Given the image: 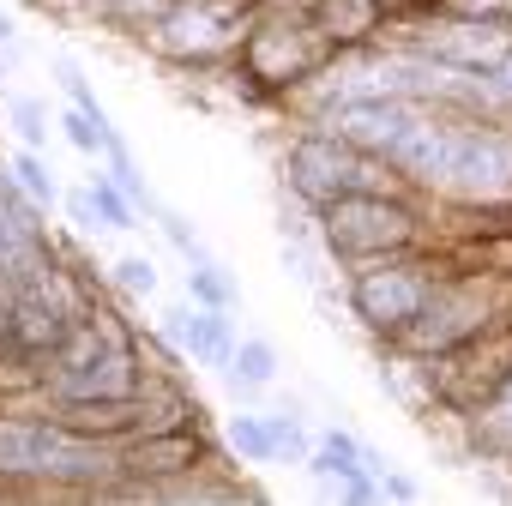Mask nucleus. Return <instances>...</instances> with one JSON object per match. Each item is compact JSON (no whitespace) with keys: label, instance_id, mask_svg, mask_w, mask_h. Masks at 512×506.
I'll use <instances>...</instances> for the list:
<instances>
[{"label":"nucleus","instance_id":"b1692460","mask_svg":"<svg viewBox=\"0 0 512 506\" xmlns=\"http://www.w3.org/2000/svg\"><path fill=\"white\" fill-rule=\"evenodd\" d=\"M374 7H380V13L392 19V13H410V7H416V0H374Z\"/></svg>","mask_w":512,"mask_h":506},{"label":"nucleus","instance_id":"5701e85b","mask_svg":"<svg viewBox=\"0 0 512 506\" xmlns=\"http://www.w3.org/2000/svg\"><path fill=\"white\" fill-rule=\"evenodd\" d=\"M13 43H19V25H13L7 13H0V49H13Z\"/></svg>","mask_w":512,"mask_h":506},{"label":"nucleus","instance_id":"ddd939ff","mask_svg":"<svg viewBox=\"0 0 512 506\" xmlns=\"http://www.w3.org/2000/svg\"><path fill=\"white\" fill-rule=\"evenodd\" d=\"M187 290H193V302H199V308H211V314H235V278H223L211 260H193Z\"/></svg>","mask_w":512,"mask_h":506},{"label":"nucleus","instance_id":"f3484780","mask_svg":"<svg viewBox=\"0 0 512 506\" xmlns=\"http://www.w3.org/2000/svg\"><path fill=\"white\" fill-rule=\"evenodd\" d=\"M7 121H13L19 145L43 151V139H49V121H43V103H37V97H13V103H7Z\"/></svg>","mask_w":512,"mask_h":506},{"label":"nucleus","instance_id":"9b49d317","mask_svg":"<svg viewBox=\"0 0 512 506\" xmlns=\"http://www.w3.org/2000/svg\"><path fill=\"white\" fill-rule=\"evenodd\" d=\"M7 175H13V187H19V193H25V199H31V205L43 211V217H49V211L61 205V181H55V169L43 163V151L19 145V151L7 157Z\"/></svg>","mask_w":512,"mask_h":506},{"label":"nucleus","instance_id":"4468645a","mask_svg":"<svg viewBox=\"0 0 512 506\" xmlns=\"http://www.w3.org/2000/svg\"><path fill=\"white\" fill-rule=\"evenodd\" d=\"M91 205H97V217L109 223V229H133L139 223V211H133V199H127V187L115 181V175H91Z\"/></svg>","mask_w":512,"mask_h":506},{"label":"nucleus","instance_id":"39448f33","mask_svg":"<svg viewBox=\"0 0 512 506\" xmlns=\"http://www.w3.org/2000/svg\"><path fill=\"white\" fill-rule=\"evenodd\" d=\"M290 193L308 205V211H320L326 199H338V193H356V187H380L386 181V163L380 157H368V151H356L350 139H338L332 127H320V133H308V139H296V151H290Z\"/></svg>","mask_w":512,"mask_h":506},{"label":"nucleus","instance_id":"aec40b11","mask_svg":"<svg viewBox=\"0 0 512 506\" xmlns=\"http://www.w3.org/2000/svg\"><path fill=\"white\" fill-rule=\"evenodd\" d=\"M488 404V416H494V428H500V440H512V368L500 374V386L482 398Z\"/></svg>","mask_w":512,"mask_h":506},{"label":"nucleus","instance_id":"1a4fd4ad","mask_svg":"<svg viewBox=\"0 0 512 506\" xmlns=\"http://www.w3.org/2000/svg\"><path fill=\"white\" fill-rule=\"evenodd\" d=\"M163 338L169 344H181L193 362H205V368H229V356H235V326H229V314H211V308H175L169 320H163Z\"/></svg>","mask_w":512,"mask_h":506},{"label":"nucleus","instance_id":"2eb2a0df","mask_svg":"<svg viewBox=\"0 0 512 506\" xmlns=\"http://www.w3.org/2000/svg\"><path fill=\"white\" fill-rule=\"evenodd\" d=\"M229 446L253 464H278V446H272V422L266 416H235L229 422Z\"/></svg>","mask_w":512,"mask_h":506},{"label":"nucleus","instance_id":"a211bd4d","mask_svg":"<svg viewBox=\"0 0 512 506\" xmlns=\"http://www.w3.org/2000/svg\"><path fill=\"white\" fill-rule=\"evenodd\" d=\"M61 133H67V145H73L79 157H103V145H109V133H103L85 109H61Z\"/></svg>","mask_w":512,"mask_h":506},{"label":"nucleus","instance_id":"393cba45","mask_svg":"<svg viewBox=\"0 0 512 506\" xmlns=\"http://www.w3.org/2000/svg\"><path fill=\"white\" fill-rule=\"evenodd\" d=\"M506 25H512V13H506Z\"/></svg>","mask_w":512,"mask_h":506},{"label":"nucleus","instance_id":"9d476101","mask_svg":"<svg viewBox=\"0 0 512 506\" xmlns=\"http://www.w3.org/2000/svg\"><path fill=\"white\" fill-rule=\"evenodd\" d=\"M308 13H314V25L326 31V43H332V49H350V43H362V37H368V31L386 19V13L374 7V0H314Z\"/></svg>","mask_w":512,"mask_h":506},{"label":"nucleus","instance_id":"f8f14e48","mask_svg":"<svg viewBox=\"0 0 512 506\" xmlns=\"http://www.w3.org/2000/svg\"><path fill=\"white\" fill-rule=\"evenodd\" d=\"M235 386H272L278 380V350L266 344V338H247V344H235V356H229V368H223Z\"/></svg>","mask_w":512,"mask_h":506},{"label":"nucleus","instance_id":"6e6552de","mask_svg":"<svg viewBox=\"0 0 512 506\" xmlns=\"http://www.w3.org/2000/svg\"><path fill=\"white\" fill-rule=\"evenodd\" d=\"M416 55L494 73V67L512 55V25H506V19H476V13H446V19H434V25H416Z\"/></svg>","mask_w":512,"mask_h":506},{"label":"nucleus","instance_id":"6ab92c4d","mask_svg":"<svg viewBox=\"0 0 512 506\" xmlns=\"http://www.w3.org/2000/svg\"><path fill=\"white\" fill-rule=\"evenodd\" d=\"M272 422V446H278V464H308V434L296 416H266Z\"/></svg>","mask_w":512,"mask_h":506},{"label":"nucleus","instance_id":"423d86ee","mask_svg":"<svg viewBox=\"0 0 512 506\" xmlns=\"http://www.w3.org/2000/svg\"><path fill=\"white\" fill-rule=\"evenodd\" d=\"M428 290H434V278H428L422 266H410V260H368V266L356 272V284H350V308H356V320H362L368 332L398 338V332L422 314Z\"/></svg>","mask_w":512,"mask_h":506},{"label":"nucleus","instance_id":"4be33fe9","mask_svg":"<svg viewBox=\"0 0 512 506\" xmlns=\"http://www.w3.org/2000/svg\"><path fill=\"white\" fill-rule=\"evenodd\" d=\"M380 482H386V500H416V482H410V476H392V470H380Z\"/></svg>","mask_w":512,"mask_h":506},{"label":"nucleus","instance_id":"0eeeda50","mask_svg":"<svg viewBox=\"0 0 512 506\" xmlns=\"http://www.w3.org/2000/svg\"><path fill=\"white\" fill-rule=\"evenodd\" d=\"M488 320H494V302H488V290L476 284H458V290H428V302H422V314L398 332L404 338V350L410 356H452L458 344H470V338H482L488 332Z\"/></svg>","mask_w":512,"mask_h":506},{"label":"nucleus","instance_id":"dca6fc26","mask_svg":"<svg viewBox=\"0 0 512 506\" xmlns=\"http://www.w3.org/2000/svg\"><path fill=\"white\" fill-rule=\"evenodd\" d=\"M109 278H115V290L133 296V302H151V296H157V266L145 260V253H121Z\"/></svg>","mask_w":512,"mask_h":506},{"label":"nucleus","instance_id":"f257e3e1","mask_svg":"<svg viewBox=\"0 0 512 506\" xmlns=\"http://www.w3.org/2000/svg\"><path fill=\"white\" fill-rule=\"evenodd\" d=\"M121 476V434H79L37 416H0V482H43V488H109Z\"/></svg>","mask_w":512,"mask_h":506},{"label":"nucleus","instance_id":"20e7f679","mask_svg":"<svg viewBox=\"0 0 512 506\" xmlns=\"http://www.w3.org/2000/svg\"><path fill=\"white\" fill-rule=\"evenodd\" d=\"M253 13H260V0H169L145 25V37L157 55H169L181 67H211L247 37Z\"/></svg>","mask_w":512,"mask_h":506},{"label":"nucleus","instance_id":"f03ea898","mask_svg":"<svg viewBox=\"0 0 512 506\" xmlns=\"http://www.w3.org/2000/svg\"><path fill=\"white\" fill-rule=\"evenodd\" d=\"M416 235H422L416 211L380 187H356V193H338L320 205V241L332 247V260H350V266L392 260Z\"/></svg>","mask_w":512,"mask_h":506},{"label":"nucleus","instance_id":"412c9836","mask_svg":"<svg viewBox=\"0 0 512 506\" xmlns=\"http://www.w3.org/2000/svg\"><path fill=\"white\" fill-rule=\"evenodd\" d=\"M452 13H476V19H506L512 13V0H446Z\"/></svg>","mask_w":512,"mask_h":506},{"label":"nucleus","instance_id":"7ed1b4c3","mask_svg":"<svg viewBox=\"0 0 512 506\" xmlns=\"http://www.w3.org/2000/svg\"><path fill=\"white\" fill-rule=\"evenodd\" d=\"M308 7H314V0H308ZM308 7H290V13L272 7L266 19L247 25L241 55H247V73L260 79L266 91H296V85H308L332 61V43H326V31L314 25Z\"/></svg>","mask_w":512,"mask_h":506}]
</instances>
